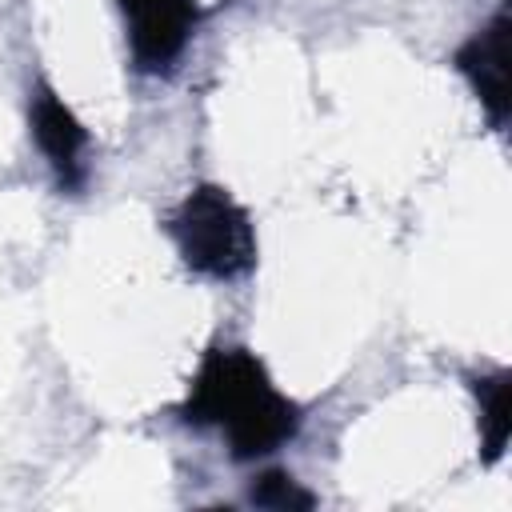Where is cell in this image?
I'll list each match as a JSON object with an SVG mask.
<instances>
[{
  "label": "cell",
  "mask_w": 512,
  "mask_h": 512,
  "mask_svg": "<svg viewBox=\"0 0 512 512\" xmlns=\"http://www.w3.org/2000/svg\"><path fill=\"white\" fill-rule=\"evenodd\" d=\"M176 412L192 428H216L232 460L272 456L304 424V408L276 388L264 360L244 344H212Z\"/></svg>",
  "instance_id": "1"
},
{
  "label": "cell",
  "mask_w": 512,
  "mask_h": 512,
  "mask_svg": "<svg viewBox=\"0 0 512 512\" xmlns=\"http://www.w3.org/2000/svg\"><path fill=\"white\" fill-rule=\"evenodd\" d=\"M164 232L188 272L204 280H240L260 260L252 212L216 180L192 184L168 212Z\"/></svg>",
  "instance_id": "2"
},
{
  "label": "cell",
  "mask_w": 512,
  "mask_h": 512,
  "mask_svg": "<svg viewBox=\"0 0 512 512\" xmlns=\"http://www.w3.org/2000/svg\"><path fill=\"white\" fill-rule=\"evenodd\" d=\"M132 68L168 76L204 20V0H116Z\"/></svg>",
  "instance_id": "3"
},
{
  "label": "cell",
  "mask_w": 512,
  "mask_h": 512,
  "mask_svg": "<svg viewBox=\"0 0 512 512\" xmlns=\"http://www.w3.org/2000/svg\"><path fill=\"white\" fill-rule=\"evenodd\" d=\"M28 128H32V140H36L40 156L52 168L56 188L76 196L88 180V144H92V136H88L84 120L72 112V104L48 80H36L32 92H28Z\"/></svg>",
  "instance_id": "4"
},
{
  "label": "cell",
  "mask_w": 512,
  "mask_h": 512,
  "mask_svg": "<svg viewBox=\"0 0 512 512\" xmlns=\"http://www.w3.org/2000/svg\"><path fill=\"white\" fill-rule=\"evenodd\" d=\"M508 32H512V20H508V8H496L492 20L484 28H476L456 52H452V64L456 72L468 80L472 96L480 100L484 116L492 120V128H504L508 124V112H512V88H508Z\"/></svg>",
  "instance_id": "5"
},
{
  "label": "cell",
  "mask_w": 512,
  "mask_h": 512,
  "mask_svg": "<svg viewBox=\"0 0 512 512\" xmlns=\"http://www.w3.org/2000/svg\"><path fill=\"white\" fill-rule=\"evenodd\" d=\"M468 388L476 396V424H480V460L496 464L512 436V372L492 368L480 376H468Z\"/></svg>",
  "instance_id": "6"
},
{
  "label": "cell",
  "mask_w": 512,
  "mask_h": 512,
  "mask_svg": "<svg viewBox=\"0 0 512 512\" xmlns=\"http://www.w3.org/2000/svg\"><path fill=\"white\" fill-rule=\"evenodd\" d=\"M248 504L268 508V512H308V508H316V496L288 468H264L248 484Z\"/></svg>",
  "instance_id": "7"
}]
</instances>
